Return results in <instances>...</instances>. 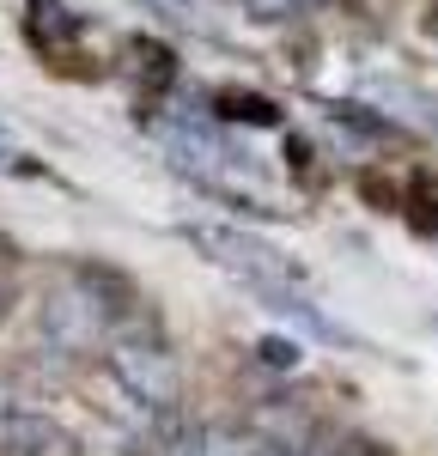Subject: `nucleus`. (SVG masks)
Returning a JSON list of instances; mask_svg holds the SVG:
<instances>
[{"mask_svg": "<svg viewBox=\"0 0 438 456\" xmlns=\"http://www.w3.org/2000/svg\"><path fill=\"white\" fill-rule=\"evenodd\" d=\"M433 244H438V238H433Z\"/></svg>", "mask_w": 438, "mask_h": 456, "instance_id": "obj_18", "label": "nucleus"}, {"mask_svg": "<svg viewBox=\"0 0 438 456\" xmlns=\"http://www.w3.org/2000/svg\"><path fill=\"white\" fill-rule=\"evenodd\" d=\"M182 244H195L214 268H225V274H238V281L250 286H280L292 281V262L280 256L274 244H262V238H250V232H231V225H182Z\"/></svg>", "mask_w": 438, "mask_h": 456, "instance_id": "obj_2", "label": "nucleus"}, {"mask_svg": "<svg viewBox=\"0 0 438 456\" xmlns=\"http://www.w3.org/2000/svg\"><path fill=\"white\" fill-rule=\"evenodd\" d=\"M360 201L377 213H402V201H408V183H396V176H377V171H360Z\"/></svg>", "mask_w": 438, "mask_h": 456, "instance_id": "obj_13", "label": "nucleus"}, {"mask_svg": "<svg viewBox=\"0 0 438 456\" xmlns=\"http://www.w3.org/2000/svg\"><path fill=\"white\" fill-rule=\"evenodd\" d=\"M426 31L438 37V0H433V6H426Z\"/></svg>", "mask_w": 438, "mask_h": 456, "instance_id": "obj_16", "label": "nucleus"}, {"mask_svg": "<svg viewBox=\"0 0 438 456\" xmlns=\"http://www.w3.org/2000/svg\"><path fill=\"white\" fill-rule=\"evenodd\" d=\"M256 359H262L268 371H298L304 347H298L292 335H262V341H256Z\"/></svg>", "mask_w": 438, "mask_h": 456, "instance_id": "obj_14", "label": "nucleus"}, {"mask_svg": "<svg viewBox=\"0 0 438 456\" xmlns=\"http://www.w3.org/2000/svg\"><path fill=\"white\" fill-rule=\"evenodd\" d=\"M141 444H134V432H122V426H85V438H79V456H134Z\"/></svg>", "mask_w": 438, "mask_h": 456, "instance_id": "obj_12", "label": "nucleus"}, {"mask_svg": "<svg viewBox=\"0 0 438 456\" xmlns=\"http://www.w3.org/2000/svg\"><path fill=\"white\" fill-rule=\"evenodd\" d=\"M128 61H134V73H141L146 86V104L158 98V92H171L177 86V49L171 43H158V37H128Z\"/></svg>", "mask_w": 438, "mask_h": 456, "instance_id": "obj_7", "label": "nucleus"}, {"mask_svg": "<svg viewBox=\"0 0 438 456\" xmlns=\"http://www.w3.org/2000/svg\"><path fill=\"white\" fill-rule=\"evenodd\" d=\"M79 37H85V19L73 12L68 0H25V43L43 61L73 73L68 61H79Z\"/></svg>", "mask_w": 438, "mask_h": 456, "instance_id": "obj_4", "label": "nucleus"}, {"mask_svg": "<svg viewBox=\"0 0 438 456\" xmlns=\"http://www.w3.org/2000/svg\"><path fill=\"white\" fill-rule=\"evenodd\" d=\"M55 444L61 438H55V426L43 420V414H19L12 408L0 420V456H55Z\"/></svg>", "mask_w": 438, "mask_h": 456, "instance_id": "obj_8", "label": "nucleus"}, {"mask_svg": "<svg viewBox=\"0 0 438 456\" xmlns=\"http://www.w3.org/2000/svg\"><path fill=\"white\" fill-rule=\"evenodd\" d=\"M182 456H262V444L250 432H231V426H201Z\"/></svg>", "mask_w": 438, "mask_h": 456, "instance_id": "obj_11", "label": "nucleus"}, {"mask_svg": "<svg viewBox=\"0 0 438 456\" xmlns=\"http://www.w3.org/2000/svg\"><path fill=\"white\" fill-rule=\"evenodd\" d=\"M110 371H116V384L128 389L141 408H177L182 402V365H177V353L165 347L152 329H122L116 335V347H110Z\"/></svg>", "mask_w": 438, "mask_h": 456, "instance_id": "obj_1", "label": "nucleus"}, {"mask_svg": "<svg viewBox=\"0 0 438 456\" xmlns=\"http://www.w3.org/2000/svg\"><path fill=\"white\" fill-rule=\"evenodd\" d=\"M207 104H214L219 122H238V128H287V110L268 92H250V86H219Z\"/></svg>", "mask_w": 438, "mask_h": 456, "instance_id": "obj_5", "label": "nucleus"}, {"mask_svg": "<svg viewBox=\"0 0 438 456\" xmlns=\"http://www.w3.org/2000/svg\"><path fill=\"white\" fill-rule=\"evenodd\" d=\"M0 152H6V141H0Z\"/></svg>", "mask_w": 438, "mask_h": 456, "instance_id": "obj_17", "label": "nucleus"}, {"mask_svg": "<svg viewBox=\"0 0 438 456\" xmlns=\"http://www.w3.org/2000/svg\"><path fill=\"white\" fill-rule=\"evenodd\" d=\"M402 219H408L420 238H438V171H414V176H408Z\"/></svg>", "mask_w": 438, "mask_h": 456, "instance_id": "obj_10", "label": "nucleus"}, {"mask_svg": "<svg viewBox=\"0 0 438 456\" xmlns=\"http://www.w3.org/2000/svg\"><path fill=\"white\" fill-rule=\"evenodd\" d=\"M104 329H110V316L98 311V298H92L85 286L43 298V335H49L61 353H92L98 341H104Z\"/></svg>", "mask_w": 438, "mask_h": 456, "instance_id": "obj_3", "label": "nucleus"}, {"mask_svg": "<svg viewBox=\"0 0 438 456\" xmlns=\"http://www.w3.org/2000/svg\"><path fill=\"white\" fill-rule=\"evenodd\" d=\"M79 286L98 298V311L110 316V322H134V305H141V292H134V281L128 274H116V268H104V262H92V268H79Z\"/></svg>", "mask_w": 438, "mask_h": 456, "instance_id": "obj_6", "label": "nucleus"}, {"mask_svg": "<svg viewBox=\"0 0 438 456\" xmlns=\"http://www.w3.org/2000/svg\"><path fill=\"white\" fill-rule=\"evenodd\" d=\"M328 110V122L335 128H347V134H360V141H408V128L402 122H390L384 110H365V104H353V98H335V104H323Z\"/></svg>", "mask_w": 438, "mask_h": 456, "instance_id": "obj_9", "label": "nucleus"}, {"mask_svg": "<svg viewBox=\"0 0 438 456\" xmlns=\"http://www.w3.org/2000/svg\"><path fill=\"white\" fill-rule=\"evenodd\" d=\"M6 414H12V389L0 384V420H6Z\"/></svg>", "mask_w": 438, "mask_h": 456, "instance_id": "obj_15", "label": "nucleus"}]
</instances>
